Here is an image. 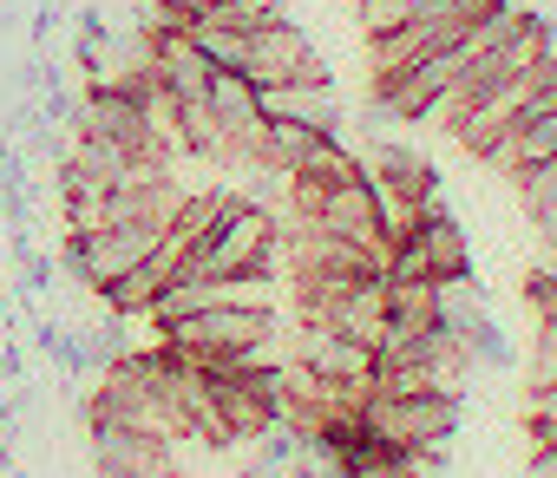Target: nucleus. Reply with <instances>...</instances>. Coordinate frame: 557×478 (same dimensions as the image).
<instances>
[{
  "mask_svg": "<svg viewBox=\"0 0 557 478\" xmlns=\"http://www.w3.org/2000/svg\"><path fill=\"white\" fill-rule=\"evenodd\" d=\"M275 223L256 210V203H243V197H230L223 203V216L210 223V236L184 256V269L177 276H269L275 269ZM171 276V282H177Z\"/></svg>",
  "mask_w": 557,
  "mask_h": 478,
  "instance_id": "1",
  "label": "nucleus"
},
{
  "mask_svg": "<svg viewBox=\"0 0 557 478\" xmlns=\"http://www.w3.org/2000/svg\"><path fill=\"white\" fill-rule=\"evenodd\" d=\"M269 335H275V309H197V315L164 328V348L203 374H223L243 348H256Z\"/></svg>",
  "mask_w": 557,
  "mask_h": 478,
  "instance_id": "2",
  "label": "nucleus"
},
{
  "mask_svg": "<svg viewBox=\"0 0 557 478\" xmlns=\"http://www.w3.org/2000/svg\"><path fill=\"white\" fill-rule=\"evenodd\" d=\"M387 282H472V250H466V236H459V223L446 216L440 197L420 203L413 236H400V243H394Z\"/></svg>",
  "mask_w": 557,
  "mask_h": 478,
  "instance_id": "3",
  "label": "nucleus"
},
{
  "mask_svg": "<svg viewBox=\"0 0 557 478\" xmlns=\"http://www.w3.org/2000/svg\"><path fill=\"white\" fill-rule=\"evenodd\" d=\"M158 243H164V229H145V223H99V229H66L60 263H66L73 282H86V289L99 295L106 282L132 276Z\"/></svg>",
  "mask_w": 557,
  "mask_h": 478,
  "instance_id": "4",
  "label": "nucleus"
},
{
  "mask_svg": "<svg viewBox=\"0 0 557 478\" xmlns=\"http://www.w3.org/2000/svg\"><path fill=\"white\" fill-rule=\"evenodd\" d=\"M361 419L374 439L400 445V452H420V445H446L459 432V393H368L361 400Z\"/></svg>",
  "mask_w": 557,
  "mask_h": 478,
  "instance_id": "5",
  "label": "nucleus"
},
{
  "mask_svg": "<svg viewBox=\"0 0 557 478\" xmlns=\"http://www.w3.org/2000/svg\"><path fill=\"white\" fill-rule=\"evenodd\" d=\"M73 138H106V144H119V151H132L138 164H164L171 151L158 144V131L145 125V112H138V99L132 92H119V86H92L86 99H79V118H73Z\"/></svg>",
  "mask_w": 557,
  "mask_h": 478,
  "instance_id": "6",
  "label": "nucleus"
},
{
  "mask_svg": "<svg viewBox=\"0 0 557 478\" xmlns=\"http://www.w3.org/2000/svg\"><path fill=\"white\" fill-rule=\"evenodd\" d=\"M86 432H92V465H99V478H177L171 439H151V432L119 426V419H106V413H86Z\"/></svg>",
  "mask_w": 557,
  "mask_h": 478,
  "instance_id": "7",
  "label": "nucleus"
},
{
  "mask_svg": "<svg viewBox=\"0 0 557 478\" xmlns=\"http://www.w3.org/2000/svg\"><path fill=\"white\" fill-rule=\"evenodd\" d=\"M315 229H329V236H342V243H361V250H381V256H394V236H387V216H381V190H374V177L361 171V177H348V184H335L329 190V203L309 216Z\"/></svg>",
  "mask_w": 557,
  "mask_h": 478,
  "instance_id": "8",
  "label": "nucleus"
},
{
  "mask_svg": "<svg viewBox=\"0 0 557 478\" xmlns=\"http://www.w3.org/2000/svg\"><path fill=\"white\" fill-rule=\"evenodd\" d=\"M243 79L249 86H283V79H329V66H322V53L309 47V34L283 14L275 27H262V34H249V66H243Z\"/></svg>",
  "mask_w": 557,
  "mask_h": 478,
  "instance_id": "9",
  "label": "nucleus"
},
{
  "mask_svg": "<svg viewBox=\"0 0 557 478\" xmlns=\"http://www.w3.org/2000/svg\"><path fill=\"white\" fill-rule=\"evenodd\" d=\"M472 27H479V21H472ZM472 27H466V21H446V14H420V21H400L394 34H374V40H368L374 79H381V73H400V66H413V60H426V53L459 47Z\"/></svg>",
  "mask_w": 557,
  "mask_h": 478,
  "instance_id": "10",
  "label": "nucleus"
},
{
  "mask_svg": "<svg viewBox=\"0 0 557 478\" xmlns=\"http://www.w3.org/2000/svg\"><path fill=\"white\" fill-rule=\"evenodd\" d=\"M256 105L262 118H296V125H315L329 138H342V99L329 79H283V86H256Z\"/></svg>",
  "mask_w": 557,
  "mask_h": 478,
  "instance_id": "11",
  "label": "nucleus"
},
{
  "mask_svg": "<svg viewBox=\"0 0 557 478\" xmlns=\"http://www.w3.org/2000/svg\"><path fill=\"white\" fill-rule=\"evenodd\" d=\"M296 361L309 367V374H322V380H374V348H361L355 335H342V328H322V322H302V348H296Z\"/></svg>",
  "mask_w": 557,
  "mask_h": 478,
  "instance_id": "12",
  "label": "nucleus"
},
{
  "mask_svg": "<svg viewBox=\"0 0 557 478\" xmlns=\"http://www.w3.org/2000/svg\"><path fill=\"white\" fill-rule=\"evenodd\" d=\"M368 177H374L387 197H407V203H426V197H440V171H433L420 151L394 144V138H381V144L368 151Z\"/></svg>",
  "mask_w": 557,
  "mask_h": 478,
  "instance_id": "13",
  "label": "nucleus"
},
{
  "mask_svg": "<svg viewBox=\"0 0 557 478\" xmlns=\"http://www.w3.org/2000/svg\"><path fill=\"white\" fill-rule=\"evenodd\" d=\"M329 328L355 335L361 348H381V335H387V269H381V276H355V282H348V295L335 302Z\"/></svg>",
  "mask_w": 557,
  "mask_h": 478,
  "instance_id": "14",
  "label": "nucleus"
},
{
  "mask_svg": "<svg viewBox=\"0 0 557 478\" xmlns=\"http://www.w3.org/2000/svg\"><path fill=\"white\" fill-rule=\"evenodd\" d=\"M537 158H557V105H550V112H524V118L492 144L485 164L511 177V171H524V164H537Z\"/></svg>",
  "mask_w": 557,
  "mask_h": 478,
  "instance_id": "15",
  "label": "nucleus"
},
{
  "mask_svg": "<svg viewBox=\"0 0 557 478\" xmlns=\"http://www.w3.org/2000/svg\"><path fill=\"white\" fill-rule=\"evenodd\" d=\"M511 190H518V203H524L531 216H544V210L557 203V158H537V164L511 171Z\"/></svg>",
  "mask_w": 557,
  "mask_h": 478,
  "instance_id": "16",
  "label": "nucleus"
},
{
  "mask_svg": "<svg viewBox=\"0 0 557 478\" xmlns=\"http://www.w3.org/2000/svg\"><path fill=\"white\" fill-rule=\"evenodd\" d=\"M119 322H125V315H106L99 328H86V335H79V341H86V367H92V374H106V367H119V361H125V335H119Z\"/></svg>",
  "mask_w": 557,
  "mask_h": 478,
  "instance_id": "17",
  "label": "nucleus"
},
{
  "mask_svg": "<svg viewBox=\"0 0 557 478\" xmlns=\"http://www.w3.org/2000/svg\"><path fill=\"white\" fill-rule=\"evenodd\" d=\"M466 348H472V361H485V367H511V361H518L511 341H505V328H492V322H479V328L466 335Z\"/></svg>",
  "mask_w": 557,
  "mask_h": 478,
  "instance_id": "18",
  "label": "nucleus"
},
{
  "mask_svg": "<svg viewBox=\"0 0 557 478\" xmlns=\"http://www.w3.org/2000/svg\"><path fill=\"white\" fill-rule=\"evenodd\" d=\"M531 478H557V419H531Z\"/></svg>",
  "mask_w": 557,
  "mask_h": 478,
  "instance_id": "19",
  "label": "nucleus"
},
{
  "mask_svg": "<svg viewBox=\"0 0 557 478\" xmlns=\"http://www.w3.org/2000/svg\"><path fill=\"white\" fill-rule=\"evenodd\" d=\"M531 419H557V374L531 387Z\"/></svg>",
  "mask_w": 557,
  "mask_h": 478,
  "instance_id": "20",
  "label": "nucleus"
},
{
  "mask_svg": "<svg viewBox=\"0 0 557 478\" xmlns=\"http://www.w3.org/2000/svg\"><path fill=\"white\" fill-rule=\"evenodd\" d=\"M0 380H8V387H21V380H27V354H21V341L0 348Z\"/></svg>",
  "mask_w": 557,
  "mask_h": 478,
  "instance_id": "21",
  "label": "nucleus"
},
{
  "mask_svg": "<svg viewBox=\"0 0 557 478\" xmlns=\"http://www.w3.org/2000/svg\"><path fill=\"white\" fill-rule=\"evenodd\" d=\"M158 8V21H177V14H190V8H210V0H151Z\"/></svg>",
  "mask_w": 557,
  "mask_h": 478,
  "instance_id": "22",
  "label": "nucleus"
},
{
  "mask_svg": "<svg viewBox=\"0 0 557 478\" xmlns=\"http://www.w3.org/2000/svg\"><path fill=\"white\" fill-rule=\"evenodd\" d=\"M243 478H289V465H269V458H249Z\"/></svg>",
  "mask_w": 557,
  "mask_h": 478,
  "instance_id": "23",
  "label": "nucleus"
},
{
  "mask_svg": "<svg viewBox=\"0 0 557 478\" xmlns=\"http://www.w3.org/2000/svg\"><path fill=\"white\" fill-rule=\"evenodd\" d=\"M537 236H544V243H550V250H557V203H550V210H544V216H537Z\"/></svg>",
  "mask_w": 557,
  "mask_h": 478,
  "instance_id": "24",
  "label": "nucleus"
},
{
  "mask_svg": "<svg viewBox=\"0 0 557 478\" xmlns=\"http://www.w3.org/2000/svg\"><path fill=\"white\" fill-rule=\"evenodd\" d=\"M0 478H27V471H21V465H0Z\"/></svg>",
  "mask_w": 557,
  "mask_h": 478,
  "instance_id": "25",
  "label": "nucleus"
}]
</instances>
